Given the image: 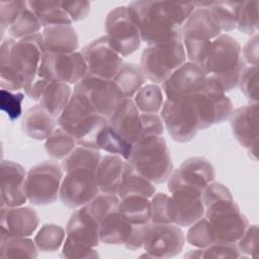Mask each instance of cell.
<instances>
[{"label": "cell", "mask_w": 259, "mask_h": 259, "mask_svg": "<svg viewBox=\"0 0 259 259\" xmlns=\"http://www.w3.org/2000/svg\"><path fill=\"white\" fill-rule=\"evenodd\" d=\"M26 174L24 168L14 161L3 160L1 162V207L20 206L27 201Z\"/></svg>", "instance_id": "cell-23"}, {"label": "cell", "mask_w": 259, "mask_h": 259, "mask_svg": "<svg viewBox=\"0 0 259 259\" xmlns=\"http://www.w3.org/2000/svg\"><path fill=\"white\" fill-rule=\"evenodd\" d=\"M44 27L72 24V20L62 6V1H27Z\"/></svg>", "instance_id": "cell-34"}, {"label": "cell", "mask_w": 259, "mask_h": 259, "mask_svg": "<svg viewBox=\"0 0 259 259\" xmlns=\"http://www.w3.org/2000/svg\"><path fill=\"white\" fill-rule=\"evenodd\" d=\"M66 231L58 225L46 224L34 236V243L41 252L58 251L64 244Z\"/></svg>", "instance_id": "cell-40"}, {"label": "cell", "mask_w": 259, "mask_h": 259, "mask_svg": "<svg viewBox=\"0 0 259 259\" xmlns=\"http://www.w3.org/2000/svg\"><path fill=\"white\" fill-rule=\"evenodd\" d=\"M126 161L154 184L167 181L173 172L170 151L162 136L149 137L138 142Z\"/></svg>", "instance_id": "cell-5"}, {"label": "cell", "mask_w": 259, "mask_h": 259, "mask_svg": "<svg viewBox=\"0 0 259 259\" xmlns=\"http://www.w3.org/2000/svg\"><path fill=\"white\" fill-rule=\"evenodd\" d=\"M73 94L90 110L106 118L110 116L124 98L113 79H105L93 75H86L78 82L74 87Z\"/></svg>", "instance_id": "cell-10"}, {"label": "cell", "mask_w": 259, "mask_h": 259, "mask_svg": "<svg viewBox=\"0 0 259 259\" xmlns=\"http://www.w3.org/2000/svg\"><path fill=\"white\" fill-rule=\"evenodd\" d=\"M133 101L142 113L155 114L161 111L164 103V93L158 84L144 85L133 97Z\"/></svg>", "instance_id": "cell-37"}, {"label": "cell", "mask_w": 259, "mask_h": 259, "mask_svg": "<svg viewBox=\"0 0 259 259\" xmlns=\"http://www.w3.org/2000/svg\"><path fill=\"white\" fill-rule=\"evenodd\" d=\"M42 27L44 26L38 17L26 1L24 8L12 23V25L7 29V32L9 37L18 40L39 33V30Z\"/></svg>", "instance_id": "cell-36"}, {"label": "cell", "mask_w": 259, "mask_h": 259, "mask_svg": "<svg viewBox=\"0 0 259 259\" xmlns=\"http://www.w3.org/2000/svg\"><path fill=\"white\" fill-rule=\"evenodd\" d=\"M66 237L74 242L96 248L100 243L99 222L93 217L87 205L76 208L71 214L67 227Z\"/></svg>", "instance_id": "cell-25"}, {"label": "cell", "mask_w": 259, "mask_h": 259, "mask_svg": "<svg viewBox=\"0 0 259 259\" xmlns=\"http://www.w3.org/2000/svg\"><path fill=\"white\" fill-rule=\"evenodd\" d=\"M50 82L51 80L44 79L37 76L28 86L24 88V92L26 96H28L30 99L34 101H38Z\"/></svg>", "instance_id": "cell-55"}, {"label": "cell", "mask_w": 259, "mask_h": 259, "mask_svg": "<svg viewBox=\"0 0 259 259\" xmlns=\"http://www.w3.org/2000/svg\"><path fill=\"white\" fill-rule=\"evenodd\" d=\"M97 149L103 150L109 154L118 155L122 157L124 160H127L133 146L123 141L109 125L108 120L107 124L101 130L97 138Z\"/></svg>", "instance_id": "cell-39"}, {"label": "cell", "mask_w": 259, "mask_h": 259, "mask_svg": "<svg viewBox=\"0 0 259 259\" xmlns=\"http://www.w3.org/2000/svg\"><path fill=\"white\" fill-rule=\"evenodd\" d=\"M214 178V168L207 159L190 157L184 160L178 169L173 170L167 179V188L169 192L177 188H189L202 193Z\"/></svg>", "instance_id": "cell-18"}, {"label": "cell", "mask_w": 259, "mask_h": 259, "mask_svg": "<svg viewBox=\"0 0 259 259\" xmlns=\"http://www.w3.org/2000/svg\"><path fill=\"white\" fill-rule=\"evenodd\" d=\"M64 177L62 166L53 161H44L31 167L26 174L27 200L34 205H48L60 195Z\"/></svg>", "instance_id": "cell-11"}, {"label": "cell", "mask_w": 259, "mask_h": 259, "mask_svg": "<svg viewBox=\"0 0 259 259\" xmlns=\"http://www.w3.org/2000/svg\"><path fill=\"white\" fill-rule=\"evenodd\" d=\"M243 2V1H242ZM242 2L213 1L194 2L195 7L207 8L218 22L222 32H228L237 27L238 17Z\"/></svg>", "instance_id": "cell-32"}, {"label": "cell", "mask_w": 259, "mask_h": 259, "mask_svg": "<svg viewBox=\"0 0 259 259\" xmlns=\"http://www.w3.org/2000/svg\"><path fill=\"white\" fill-rule=\"evenodd\" d=\"M96 168L75 166L64 170L59 198L69 208L76 209L89 203L99 189L95 179Z\"/></svg>", "instance_id": "cell-12"}, {"label": "cell", "mask_w": 259, "mask_h": 259, "mask_svg": "<svg viewBox=\"0 0 259 259\" xmlns=\"http://www.w3.org/2000/svg\"><path fill=\"white\" fill-rule=\"evenodd\" d=\"M104 29L109 44L122 58L134 54L141 47L139 27L126 6H117L108 12Z\"/></svg>", "instance_id": "cell-13"}, {"label": "cell", "mask_w": 259, "mask_h": 259, "mask_svg": "<svg viewBox=\"0 0 259 259\" xmlns=\"http://www.w3.org/2000/svg\"><path fill=\"white\" fill-rule=\"evenodd\" d=\"M127 10L148 46L164 42L181 34V26L195 9L194 2L133 1Z\"/></svg>", "instance_id": "cell-1"}, {"label": "cell", "mask_w": 259, "mask_h": 259, "mask_svg": "<svg viewBox=\"0 0 259 259\" xmlns=\"http://www.w3.org/2000/svg\"><path fill=\"white\" fill-rule=\"evenodd\" d=\"M194 113L198 131L226 121L234 110L233 102L223 88L206 77L204 86L198 92L187 96Z\"/></svg>", "instance_id": "cell-9"}, {"label": "cell", "mask_w": 259, "mask_h": 259, "mask_svg": "<svg viewBox=\"0 0 259 259\" xmlns=\"http://www.w3.org/2000/svg\"><path fill=\"white\" fill-rule=\"evenodd\" d=\"M151 223L171 224L169 195L163 192L155 193L151 198Z\"/></svg>", "instance_id": "cell-48"}, {"label": "cell", "mask_w": 259, "mask_h": 259, "mask_svg": "<svg viewBox=\"0 0 259 259\" xmlns=\"http://www.w3.org/2000/svg\"><path fill=\"white\" fill-rule=\"evenodd\" d=\"M222 33L209 10L203 7H195L181 26V39L188 61L201 67L211 41Z\"/></svg>", "instance_id": "cell-6"}, {"label": "cell", "mask_w": 259, "mask_h": 259, "mask_svg": "<svg viewBox=\"0 0 259 259\" xmlns=\"http://www.w3.org/2000/svg\"><path fill=\"white\" fill-rule=\"evenodd\" d=\"M170 222L179 227H189L204 217L201 193L189 188H177L170 192Z\"/></svg>", "instance_id": "cell-21"}, {"label": "cell", "mask_w": 259, "mask_h": 259, "mask_svg": "<svg viewBox=\"0 0 259 259\" xmlns=\"http://www.w3.org/2000/svg\"><path fill=\"white\" fill-rule=\"evenodd\" d=\"M258 34L252 35L251 38L246 42L242 50V56L244 62L249 66L258 65V49H259Z\"/></svg>", "instance_id": "cell-53"}, {"label": "cell", "mask_w": 259, "mask_h": 259, "mask_svg": "<svg viewBox=\"0 0 259 259\" xmlns=\"http://www.w3.org/2000/svg\"><path fill=\"white\" fill-rule=\"evenodd\" d=\"M38 225V214L30 206L1 207V233L8 238L29 237L36 231Z\"/></svg>", "instance_id": "cell-24"}, {"label": "cell", "mask_w": 259, "mask_h": 259, "mask_svg": "<svg viewBox=\"0 0 259 259\" xmlns=\"http://www.w3.org/2000/svg\"><path fill=\"white\" fill-rule=\"evenodd\" d=\"M77 146L76 140L60 126L56 127L45 141L46 152L56 160H63Z\"/></svg>", "instance_id": "cell-38"}, {"label": "cell", "mask_w": 259, "mask_h": 259, "mask_svg": "<svg viewBox=\"0 0 259 259\" xmlns=\"http://www.w3.org/2000/svg\"><path fill=\"white\" fill-rule=\"evenodd\" d=\"M186 241L189 245L200 249L206 248L215 243L209 224L204 217L189 226L186 234Z\"/></svg>", "instance_id": "cell-42"}, {"label": "cell", "mask_w": 259, "mask_h": 259, "mask_svg": "<svg viewBox=\"0 0 259 259\" xmlns=\"http://www.w3.org/2000/svg\"><path fill=\"white\" fill-rule=\"evenodd\" d=\"M24 94L21 92H13L1 89L0 91V107L10 120L17 119L22 113V101Z\"/></svg>", "instance_id": "cell-47"}, {"label": "cell", "mask_w": 259, "mask_h": 259, "mask_svg": "<svg viewBox=\"0 0 259 259\" xmlns=\"http://www.w3.org/2000/svg\"><path fill=\"white\" fill-rule=\"evenodd\" d=\"M184 243V234L180 227L175 224L149 223L146 226L143 243L146 257H174L182 251Z\"/></svg>", "instance_id": "cell-15"}, {"label": "cell", "mask_w": 259, "mask_h": 259, "mask_svg": "<svg viewBox=\"0 0 259 259\" xmlns=\"http://www.w3.org/2000/svg\"><path fill=\"white\" fill-rule=\"evenodd\" d=\"M106 124V117L90 110L74 94L58 117V125L72 136L78 146L96 150L98 135Z\"/></svg>", "instance_id": "cell-7"}, {"label": "cell", "mask_w": 259, "mask_h": 259, "mask_svg": "<svg viewBox=\"0 0 259 259\" xmlns=\"http://www.w3.org/2000/svg\"><path fill=\"white\" fill-rule=\"evenodd\" d=\"M204 218L207 220L215 243H237L249 226L230 189L212 181L201 193Z\"/></svg>", "instance_id": "cell-3"}, {"label": "cell", "mask_w": 259, "mask_h": 259, "mask_svg": "<svg viewBox=\"0 0 259 259\" xmlns=\"http://www.w3.org/2000/svg\"><path fill=\"white\" fill-rule=\"evenodd\" d=\"M245 67L241 45L227 33L220 34L211 41L201 65L206 76L213 79L226 93L238 86Z\"/></svg>", "instance_id": "cell-4"}, {"label": "cell", "mask_w": 259, "mask_h": 259, "mask_svg": "<svg viewBox=\"0 0 259 259\" xmlns=\"http://www.w3.org/2000/svg\"><path fill=\"white\" fill-rule=\"evenodd\" d=\"M42 54L40 32L18 40L6 37L0 47L1 89L24 90L37 77Z\"/></svg>", "instance_id": "cell-2"}, {"label": "cell", "mask_w": 259, "mask_h": 259, "mask_svg": "<svg viewBox=\"0 0 259 259\" xmlns=\"http://www.w3.org/2000/svg\"><path fill=\"white\" fill-rule=\"evenodd\" d=\"M134 225L125 221L118 211L105 217L99 224L100 242L107 245H124Z\"/></svg>", "instance_id": "cell-29"}, {"label": "cell", "mask_w": 259, "mask_h": 259, "mask_svg": "<svg viewBox=\"0 0 259 259\" xmlns=\"http://www.w3.org/2000/svg\"><path fill=\"white\" fill-rule=\"evenodd\" d=\"M236 243H214L206 248H198V258H243Z\"/></svg>", "instance_id": "cell-46"}, {"label": "cell", "mask_w": 259, "mask_h": 259, "mask_svg": "<svg viewBox=\"0 0 259 259\" xmlns=\"http://www.w3.org/2000/svg\"><path fill=\"white\" fill-rule=\"evenodd\" d=\"M98 256H99L98 252L95 248L74 242L68 237L65 238L64 244L62 246L61 257L70 258V259H73V258L88 259V258H97Z\"/></svg>", "instance_id": "cell-49"}, {"label": "cell", "mask_w": 259, "mask_h": 259, "mask_svg": "<svg viewBox=\"0 0 259 259\" xmlns=\"http://www.w3.org/2000/svg\"><path fill=\"white\" fill-rule=\"evenodd\" d=\"M206 74L202 68L192 62H185L163 83L162 90L166 99H179L198 92L204 86Z\"/></svg>", "instance_id": "cell-19"}, {"label": "cell", "mask_w": 259, "mask_h": 259, "mask_svg": "<svg viewBox=\"0 0 259 259\" xmlns=\"http://www.w3.org/2000/svg\"><path fill=\"white\" fill-rule=\"evenodd\" d=\"M146 76L140 65L135 63H123L117 75L113 79L124 97L133 98L135 94L145 85Z\"/></svg>", "instance_id": "cell-35"}, {"label": "cell", "mask_w": 259, "mask_h": 259, "mask_svg": "<svg viewBox=\"0 0 259 259\" xmlns=\"http://www.w3.org/2000/svg\"><path fill=\"white\" fill-rule=\"evenodd\" d=\"M37 247L29 237L9 238L0 244L1 258H36Z\"/></svg>", "instance_id": "cell-41"}, {"label": "cell", "mask_w": 259, "mask_h": 259, "mask_svg": "<svg viewBox=\"0 0 259 259\" xmlns=\"http://www.w3.org/2000/svg\"><path fill=\"white\" fill-rule=\"evenodd\" d=\"M126 160L118 155H105L101 157L95 170V179L99 192L117 195Z\"/></svg>", "instance_id": "cell-26"}, {"label": "cell", "mask_w": 259, "mask_h": 259, "mask_svg": "<svg viewBox=\"0 0 259 259\" xmlns=\"http://www.w3.org/2000/svg\"><path fill=\"white\" fill-rule=\"evenodd\" d=\"M160 116L164 127L175 142L187 143L198 132L195 116L186 97L174 100L166 99Z\"/></svg>", "instance_id": "cell-16"}, {"label": "cell", "mask_w": 259, "mask_h": 259, "mask_svg": "<svg viewBox=\"0 0 259 259\" xmlns=\"http://www.w3.org/2000/svg\"><path fill=\"white\" fill-rule=\"evenodd\" d=\"M57 124L58 118L49 113L39 104L28 108L21 121V127L24 134L36 141H46L55 131Z\"/></svg>", "instance_id": "cell-28"}, {"label": "cell", "mask_w": 259, "mask_h": 259, "mask_svg": "<svg viewBox=\"0 0 259 259\" xmlns=\"http://www.w3.org/2000/svg\"><path fill=\"white\" fill-rule=\"evenodd\" d=\"M238 86L250 103H258V66H246Z\"/></svg>", "instance_id": "cell-45"}, {"label": "cell", "mask_w": 259, "mask_h": 259, "mask_svg": "<svg viewBox=\"0 0 259 259\" xmlns=\"http://www.w3.org/2000/svg\"><path fill=\"white\" fill-rule=\"evenodd\" d=\"M258 1H243L240 8L237 29L249 35L258 34Z\"/></svg>", "instance_id": "cell-43"}, {"label": "cell", "mask_w": 259, "mask_h": 259, "mask_svg": "<svg viewBox=\"0 0 259 259\" xmlns=\"http://www.w3.org/2000/svg\"><path fill=\"white\" fill-rule=\"evenodd\" d=\"M242 254L250 257H258V227L257 225L248 226L242 237L237 242Z\"/></svg>", "instance_id": "cell-51"}, {"label": "cell", "mask_w": 259, "mask_h": 259, "mask_svg": "<svg viewBox=\"0 0 259 259\" xmlns=\"http://www.w3.org/2000/svg\"><path fill=\"white\" fill-rule=\"evenodd\" d=\"M117 211L134 226L151 223V200L148 197L131 195L119 198Z\"/></svg>", "instance_id": "cell-31"}, {"label": "cell", "mask_w": 259, "mask_h": 259, "mask_svg": "<svg viewBox=\"0 0 259 259\" xmlns=\"http://www.w3.org/2000/svg\"><path fill=\"white\" fill-rule=\"evenodd\" d=\"M229 118L236 140L256 160L258 147V103H250L234 109Z\"/></svg>", "instance_id": "cell-22"}, {"label": "cell", "mask_w": 259, "mask_h": 259, "mask_svg": "<svg viewBox=\"0 0 259 259\" xmlns=\"http://www.w3.org/2000/svg\"><path fill=\"white\" fill-rule=\"evenodd\" d=\"M87 75L114 79L123 65L122 57L111 47L106 35L99 36L81 50Z\"/></svg>", "instance_id": "cell-17"}, {"label": "cell", "mask_w": 259, "mask_h": 259, "mask_svg": "<svg viewBox=\"0 0 259 259\" xmlns=\"http://www.w3.org/2000/svg\"><path fill=\"white\" fill-rule=\"evenodd\" d=\"M107 120L108 125L133 147L145 139L144 114L137 108L133 98L124 97Z\"/></svg>", "instance_id": "cell-20"}, {"label": "cell", "mask_w": 259, "mask_h": 259, "mask_svg": "<svg viewBox=\"0 0 259 259\" xmlns=\"http://www.w3.org/2000/svg\"><path fill=\"white\" fill-rule=\"evenodd\" d=\"M72 95L73 91L69 84L51 81L40 96L38 104L58 118L69 103Z\"/></svg>", "instance_id": "cell-33"}, {"label": "cell", "mask_w": 259, "mask_h": 259, "mask_svg": "<svg viewBox=\"0 0 259 259\" xmlns=\"http://www.w3.org/2000/svg\"><path fill=\"white\" fill-rule=\"evenodd\" d=\"M146 225H137L133 227L131 236L127 241L124 243V247L128 250H138L143 248L145 233H146Z\"/></svg>", "instance_id": "cell-54"}, {"label": "cell", "mask_w": 259, "mask_h": 259, "mask_svg": "<svg viewBox=\"0 0 259 259\" xmlns=\"http://www.w3.org/2000/svg\"><path fill=\"white\" fill-rule=\"evenodd\" d=\"M40 33L44 52L59 54L78 51L79 38L72 24L47 26Z\"/></svg>", "instance_id": "cell-27"}, {"label": "cell", "mask_w": 259, "mask_h": 259, "mask_svg": "<svg viewBox=\"0 0 259 259\" xmlns=\"http://www.w3.org/2000/svg\"><path fill=\"white\" fill-rule=\"evenodd\" d=\"M26 1H1L0 2V27L2 35L24 8Z\"/></svg>", "instance_id": "cell-50"}, {"label": "cell", "mask_w": 259, "mask_h": 259, "mask_svg": "<svg viewBox=\"0 0 259 259\" xmlns=\"http://www.w3.org/2000/svg\"><path fill=\"white\" fill-rule=\"evenodd\" d=\"M155 193V184L138 172L130 163H126L117 189V196L122 198L131 195H140L151 198Z\"/></svg>", "instance_id": "cell-30"}, {"label": "cell", "mask_w": 259, "mask_h": 259, "mask_svg": "<svg viewBox=\"0 0 259 259\" xmlns=\"http://www.w3.org/2000/svg\"><path fill=\"white\" fill-rule=\"evenodd\" d=\"M62 6L70 16L72 22L87 17L90 13L91 3L88 1H62Z\"/></svg>", "instance_id": "cell-52"}, {"label": "cell", "mask_w": 259, "mask_h": 259, "mask_svg": "<svg viewBox=\"0 0 259 259\" xmlns=\"http://www.w3.org/2000/svg\"><path fill=\"white\" fill-rule=\"evenodd\" d=\"M87 75V66L81 52H44L37 76L55 82L76 85Z\"/></svg>", "instance_id": "cell-14"}, {"label": "cell", "mask_w": 259, "mask_h": 259, "mask_svg": "<svg viewBox=\"0 0 259 259\" xmlns=\"http://www.w3.org/2000/svg\"><path fill=\"white\" fill-rule=\"evenodd\" d=\"M185 62L186 54L180 34L164 42L148 46L142 53L140 67L148 80L162 84Z\"/></svg>", "instance_id": "cell-8"}, {"label": "cell", "mask_w": 259, "mask_h": 259, "mask_svg": "<svg viewBox=\"0 0 259 259\" xmlns=\"http://www.w3.org/2000/svg\"><path fill=\"white\" fill-rule=\"evenodd\" d=\"M119 203V197L116 194L110 193H102L99 192L89 203H87V207L93 217L100 222L107 217L108 214L117 211Z\"/></svg>", "instance_id": "cell-44"}]
</instances>
